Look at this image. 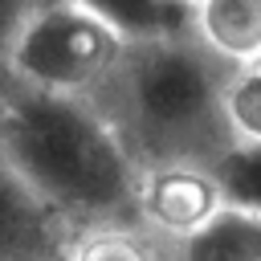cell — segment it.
I'll list each match as a JSON object with an SVG mask.
<instances>
[{"mask_svg":"<svg viewBox=\"0 0 261 261\" xmlns=\"http://www.w3.org/2000/svg\"><path fill=\"white\" fill-rule=\"evenodd\" d=\"M212 179L224 208L261 216V147H228L220 159H212Z\"/></svg>","mask_w":261,"mask_h":261,"instance_id":"11","label":"cell"},{"mask_svg":"<svg viewBox=\"0 0 261 261\" xmlns=\"http://www.w3.org/2000/svg\"><path fill=\"white\" fill-rule=\"evenodd\" d=\"M126 53V41L82 0H41L16 12L0 65L12 86L98 98Z\"/></svg>","mask_w":261,"mask_h":261,"instance_id":"3","label":"cell"},{"mask_svg":"<svg viewBox=\"0 0 261 261\" xmlns=\"http://www.w3.org/2000/svg\"><path fill=\"white\" fill-rule=\"evenodd\" d=\"M0 159L33 200L73 228L135 224L139 163L94 98L4 86Z\"/></svg>","mask_w":261,"mask_h":261,"instance_id":"1","label":"cell"},{"mask_svg":"<svg viewBox=\"0 0 261 261\" xmlns=\"http://www.w3.org/2000/svg\"><path fill=\"white\" fill-rule=\"evenodd\" d=\"M82 4L98 12L126 45L188 33V8H175L167 0H82Z\"/></svg>","mask_w":261,"mask_h":261,"instance_id":"9","label":"cell"},{"mask_svg":"<svg viewBox=\"0 0 261 261\" xmlns=\"http://www.w3.org/2000/svg\"><path fill=\"white\" fill-rule=\"evenodd\" d=\"M220 118L228 130V147H261V61L224 73Z\"/></svg>","mask_w":261,"mask_h":261,"instance_id":"10","label":"cell"},{"mask_svg":"<svg viewBox=\"0 0 261 261\" xmlns=\"http://www.w3.org/2000/svg\"><path fill=\"white\" fill-rule=\"evenodd\" d=\"M61 261H167V245L139 224H90L65 232Z\"/></svg>","mask_w":261,"mask_h":261,"instance_id":"8","label":"cell"},{"mask_svg":"<svg viewBox=\"0 0 261 261\" xmlns=\"http://www.w3.org/2000/svg\"><path fill=\"white\" fill-rule=\"evenodd\" d=\"M188 29L228 69L261 61V0H196Z\"/></svg>","mask_w":261,"mask_h":261,"instance_id":"5","label":"cell"},{"mask_svg":"<svg viewBox=\"0 0 261 261\" xmlns=\"http://www.w3.org/2000/svg\"><path fill=\"white\" fill-rule=\"evenodd\" d=\"M61 224L33 200V192L0 159V261H37L61 253Z\"/></svg>","mask_w":261,"mask_h":261,"instance_id":"6","label":"cell"},{"mask_svg":"<svg viewBox=\"0 0 261 261\" xmlns=\"http://www.w3.org/2000/svg\"><path fill=\"white\" fill-rule=\"evenodd\" d=\"M224 73L228 65H220L188 29L126 45L118 69L94 102L122 135L139 171L159 163L212 167V159L228 151L220 118Z\"/></svg>","mask_w":261,"mask_h":261,"instance_id":"2","label":"cell"},{"mask_svg":"<svg viewBox=\"0 0 261 261\" xmlns=\"http://www.w3.org/2000/svg\"><path fill=\"white\" fill-rule=\"evenodd\" d=\"M167 261H261V216L220 208L192 237L167 245Z\"/></svg>","mask_w":261,"mask_h":261,"instance_id":"7","label":"cell"},{"mask_svg":"<svg viewBox=\"0 0 261 261\" xmlns=\"http://www.w3.org/2000/svg\"><path fill=\"white\" fill-rule=\"evenodd\" d=\"M224 208L212 167L204 163H159L139 171L135 192V224L163 245L192 237Z\"/></svg>","mask_w":261,"mask_h":261,"instance_id":"4","label":"cell"},{"mask_svg":"<svg viewBox=\"0 0 261 261\" xmlns=\"http://www.w3.org/2000/svg\"><path fill=\"white\" fill-rule=\"evenodd\" d=\"M37 261H61V253H53V257H37Z\"/></svg>","mask_w":261,"mask_h":261,"instance_id":"13","label":"cell"},{"mask_svg":"<svg viewBox=\"0 0 261 261\" xmlns=\"http://www.w3.org/2000/svg\"><path fill=\"white\" fill-rule=\"evenodd\" d=\"M167 4H175V8H192L196 0H167Z\"/></svg>","mask_w":261,"mask_h":261,"instance_id":"12","label":"cell"}]
</instances>
